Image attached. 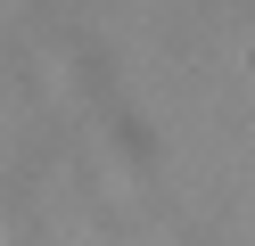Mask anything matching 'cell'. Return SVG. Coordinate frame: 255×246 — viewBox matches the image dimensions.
Listing matches in <instances>:
<instances>
[]
</instances>
